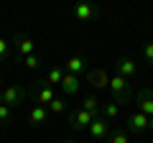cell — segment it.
Returning a JSON list of instances; mask_svg holds the SVG:
<instances>
[{
	"label": "cell",
	"instance_id": "6da1fadb",
	"mask_svg": "<svg viewBox=\"0 0 153 143\" xmlns=\"http://www.w3.org/2000/svg\"><path fill=\"white\" fill-rule=\"evenodd\" d=\"M110 100L117 105H125L133 100V82H128L125 77H120V74H112L110 77Z\"/></svg>",
	"mask_w": 153,
	"mask_h": 143
},
{
	"label": "cell",
	"instance_id": "7a4b0ae2",
	"mask_svg": "<svg viewBox=\"0 0 153 143\" xmlns=\"http://www.w3.org/2000/svg\"><path fill=\"white\" fill-rule=\"evenodd\" d=\"M13 46H16V56L13 59H18V61H23L26 56L36 54V41L31 36H26V33H16L13 36Z\"/></svg>",
	"mask_w": 153,
	"mask_h": 143
},
{
	"label": "cell",
	"instance_id": "3957f363",
	"mask_svg": "<svg viewBox=\"0 0 153 143\" xmlns=\"http://www.w3.org/2000/svg\"><path fill=\"white\" fill-rule=\"evenodd\" d=\"M84 82L94 89H107L110 87V74L105 66H89L87 74H84Z\"/></svg>",
	"mask_w": 153,
	"mask_h": 143
},
{
	"label": "cell",
	"instance_id": "277c9868",
	"mask_svg": "<svg viewBox=\"0 0 153 143\" xmlns=\"http://www.w3.org/2000/svg\"><path fill=\"white\" fill-rule=\"evenodd\" d=\"M92 120H94V115L92 112H87V110H82V107H74V110L69 112V128L74 133H82V130H87L89 125H92Z\"/></svg>",
	"mask_w": 153,
	"mask_h": 143
},
{
	"label": "cell",
	"instance_id": "5b68a950",
	"mask_svg": "<svg viewBox=\"0 0 153 143\" xmlns=\"http://www.w3.org/2000/svg\"><path fill=\"white\" fill-rule=\"evenodd\" d=\"M87 133L97 143H102V141H107V136L112 133V123H110L107 118H102V115H94V120H92V125L87 128Z\"/></svg>",
	"mask_w": 153,
	"mask_h": 143
},
{
	"label": "cell",
	"instance_id": "8992f818",
	"mask_svg": "<svg viewBox=\"0 0 153 143\" xmlns=\"http://www.w3.org/2000/svg\"><path fill=\"white\" fill-rule=\"evenodd\" d=\"M115 74H120L128 82H133L138 77V61L133 56H117V61H115Z\"/></svg>",
	"mask_w": 153,
	"mask_h": 143
},
{
	"label": "cell",
	"instance_id": "52a82bcc",
	"mask_svg": "<svg viewBox=\"0 0 153 143\" xmlns=\"http://www.w3.org/2000/svg\"><path fill=\"white\" fill-rule=\"evenodd\" d=\"M23 100H26V89H23V87L10 84V87L3 89V105H8L10 110H18V107L23 105Z\"/></svg>",
	"mask_w": 153,
	"mask_h": 143
},
{
	"label": "cell",
	"instance_id": "ba28073f",
	"mask_svg": "<svg viewBox=\"0 0 153 143\" xmlns=\"http://www.w3.org/2000/svg\"><path fill=\"white\" fill-rule=\"evenodd\" d=\"M33 97H36V105H41V107H49V102L56 97V92H54V87H51V84H46V79H44V82H38V84H36V89H33Z\"/></svg>",
	"mask_w": 153,
	"mask_h": 143
},
{
	"label": "cell",
	"instance_id": "9c48e42d",
	"mask_svg": "<svg viewBox=\"0 0 153 143\" xmlns=\"http://www.w3.org/2000/svg\"><path fill=\"white\" fill-rule=\"evenodd\" d=\"M87 69H89V61L84 59V56H69V59L64 61V72L66 74L82 77V74H87Z\"/></svg>",
	"mask_w": 153,
	"mask_h": 143
},
{
	"label": "cell",
	"instance_id": "30bf717a",
	"mask_svg": "<svg viewBox=\"0 0 153 143\" xmlns=\"http://www.w3.org/2000/svg\"><path fill=\"white\" fill-rule=\"evenodd\" d=\"M71 13H74V18H76V21L87 23V21H92L94 16H100V8L94 5V3H76Z\"/></svg>",
	"mask_w": 153,
	"mask_h": 143
},
{
	"label": "cell",
	"instance_id": "8fae6325",
	"mask_svg": "<svg viewBox=\"0 0 153 143\" xmlns=\"http://www.w3.org/2000/svg\"><path fill=\"white\" fill-rule=\"evenodd\" d=\"M128 130L135 133V136H143V133H148V115H143V112H133V115H128Z\"/></svg>",
	"mask_w": 153,
	"mask_h": 143
},
{
	"label": "cell",
	"instance_id": "7c38bea8",
	"mask_svg": "<svg viewBox=\"0 0 153 143\" xmlns=\"http://www.w3.org/2000/svg\"><path fill=\"white\" fill-rule=\"evenodd\" d=\"M135 102H138V112L153 118V92L151 89H140V92L135 95Z\"/></svg>",
	"mask_w": 153,
	"mask_h": 143
},
{
	"label": "cell",
	"instance_id": "4fadbf2b",
	"mask_svg": "<svg viewBox=\"0 0 153 143\" xmlns=\"http://www.w3.org/2000/svg\"><path fill=\"white\" fill-rule=\"evenodd\" d=\"M82 87V77H76V74H64V82H61V92L64 97H74Z\"/></svg>",
	"mask_w": 153,
	"mask_h": 143
},
{
	"label": "cell",
	"instance_id": "5bb4252c",
	"mask_svg": "<svg viewBox=\"0 0 153 143\" xmlns=\"http://www.w3.org/2000/svg\"><path fill=\"white\" fill-rule=\"evenodd\" d=\"M100 115L107 118L110 123L117 120V118H120V105L112 102V100H102V102H100Z\"/></svg>",
	"mask_w": 153,
	"mask_h": 143
},
{
	"label": "cell",
	"instance_id": "9a60e30c",
	"mask_svg": "<svg viewBox=\"0 0 153 143\" xmlns=\"http://www.w3.org/2000/svg\"><path fill=\"white\" fill-rule=\"evenodd\" d=\"M28 120H31V125H44V123L49 120V110L41 107V105H33L31 112H28Z\"/></svg>",
	"mask_w": 153,
	"mask_h": 143
},
{
	"label": "cell",
	"instance_id": "2e32d148",
	"mask_svg": "<svg viewBox=\"0 0 153 143\" xmlns=\"http://www.w3.org/2000/svg\"><path fill=\"white\" fill-rule=\"evenodd\" d=\"M64 74H66V72L61 69V66H51V69L46 72V84H51V87H61Z\"/></svg>",
	"mask_w": 153,
	"mask_h": 143
},
{
	"label": "cell",
	"instance_id": "e0dca14e",
	"mask_svg": "<svg viewBox=\"0 0 153 143\" xmlns=\"http://www.w3.org/2000/svg\"><path fill=\"white\" fill-rule=\"evenodd\" d=\"M100 102L102 100H97L94 95H87V97H82V110H87V112H92V115H100Z\"/></svg>",
	"mask_w": 153,
	"mask_h": 143
},
{
	"label": "cell",
	"instance_id": "ac0fdd59",
	"mask_svg": "<svg viewBox=\"0 0 153 143\" xmlns=\"http://www.w3.org/2000/svg\"><path fill=\"white\" fill-rule=\"evenodd\" d=\"M46 110H49V115H59V112H64V110H66L64 97H54V100L49 102V107H46Z\"/></svg>",
	"mask_w": 153,
	"mask_h": 143
},
{
	"label": "cell",
	"instance_id": "d6986e66",
	"mask_svg": "<svg viewBox=\"0 0 153 143\" xmlns=\"http://www.w3.org/2000/svg\"><path fill=\"white\" fill-rule=\"evenodd\" d=\"M41 64H44V59L38 54H31V56H26L23 59V66H26L28 72H36V69H41Z\"/></svg>",
	"mask_w": 153,
	"mask_h": 143
},
{
	"label": "cell",
	"instance_id": "ffe728a7",
	"mask_svg": "<svg viewBox=\"0 0 153 143\" xmlns=\"http://www.w3.org/2000/svg\"><path fill=\"white\" fill-rule=\"evenodd\" d=\"M10 120H13V110L8 105H0V128H5Z\"/></svg>",
	"mask_w": 153,
	"mask_h": 143
},
{
	"label": "cell",
	"instance_id": "44dd1931",
	"mask_svg": "<svg viewBox=\"0 0 153 143\" xmlns=\"http://www.w3.org/2000/svg\"><path fill=\"white\" fill-rule=\"evenodd\" d=\"M107 143H130V141H128V133L125 130H112L107 136Z\"/></svg>",
	"mask_w": 153,
	"mask_h": 143
},
{
	"label": "cell",
	"instance_id": "7402d4cb",
	"mask_svg": "<svg viewBox=\"0 0 153 143\" xmlns=\"http://www.w3.org/2000/svg\"><path fill=\"white\" fill-rule=\"evenodd\" d=\"M143 59L148 61V66H153V41H148V44L143 46Z\"/></svg>",
	"mask_w": 153,
	"mask_h": 143
},
{
	"label": "cell",
	"instance_id": "603a6c76",
	"mask_svg": "<svg viewBox=\"0 0 153 143\" xmlns=\"http://www.w3.org/2000/svg\"><path fill=\"white\" fill-rule=\"evenodd\" d=\"M8 56H10V49H8V41L3 39V36H0V61H3V59H8Z\"/></svg>",
	"mask_w": 153,
	"mask_h": 143
},
{
	"label": "cell",
	"instance_id": "cb8c5ba5",
	"mask_svg": "<svg viewBox=\"0 0 153 143\" xmlns=\"http://www.w3.org/2000/svg\"><path fill=\"white\" fill-rule=\"evenodd\" d=\"M148 130L153 133V118H148Z\"/></svg>",
	"mask_w": 153,
	"mask_h": 143
},
{
	"label": "cell",
	"instance_id": "d4e9b609",
	"mask_svg": "<svg viewBox=\"0 0 153 143\" xmlns=\"http://www.w3.org/2000/svg\"><path fill=\"white\" fill-rule=\"evenodd\" d=\"M61 143H79V141H74V138H64Z\"/></svg>",
	"mask_w": 153,
	"mask_h": 143
},
{
	"label": "cell",
	"instance_id": "484cf974",
	"mask_svg": "<svg viewBox=\"0 0 153 143\" xmlns=\"http://www.w3.org/2000/svg\"><path fill=\"white\" fill-rule=\"evenodd\" d=\"M0 84H3V72H0Z\"/></svg>",
	"mask_w": 153,
	"mask_h": 143
},
{
	"label": "cell",
	"instance_id": "4316f807",
	"mask_svg": "<svg viewBox=\"0 0 153 143\" xmlns=\"http://www.w3.org/2000/svg\"><path fill=\"white\" fill-rule=\"evenodd\" d=\"M0 105H3V92H0Z\"/></svg>",
	"mask_w": 153,
	"mask_h": 143
}]
</instances>
